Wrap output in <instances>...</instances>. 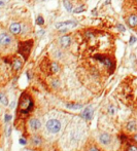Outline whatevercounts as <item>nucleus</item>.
Returning <instances> with one entry per match:
<instances>
[{
  "mask_svg": "<svg viewBox=\"0 0 137 151\" xmlns=\"http://www.w3.org/2000/svg\"><path fill=\"white\" fill-rule=\"evenodd\" d=\"M32 108H33V101H32L31 97L27 94L22 95L21 99H20V102H19V112L20 113L27 114L31 111Z\"/></svg>",
  "mask_w": 137,
  "mask_h": 151,
  "instance_id": "f257e3e1",
  "label": "nucleus"
},
{
  "mask_svg": "<svg viewBox=\"0 0 137 151\" xmlns=\"http://www.w3.org/2000/svg\"><path fill=\"white\" fill-rule=\"evenodd\" d=\"M32 40H28L25 42H21L19 45V53L23 56L24 60H27L28 57L30 55V52H31L32 48Z\"/></svg>",
  "mask_w": 137,
  "mask_h": 151,
  "instance_id": "f03ea898",
  "label": "nucleus"
},
{
  "mask_svg": "<svg viewBox=\"0 0 137 151\" xmlns=\"http://www.w3.org/2000/svg\"><path fill=\"white\" fill-rule=\"evenodd\" d=\"M45 126H47V130L51 134H57L61 130V122L58 119H50L48 120Z\"/></svg>",
  "mask_w": 137,
  "mask_h": 151,
  "instance_id": "7ed1b4c3",
  "label": "nucleus"
},
{
  "mask_svg": "<svg viewBox=\"0 0 137 151\" xmlns=\"http://www.w3.org/2000/svg\"><path fill=\"white\" fill-rule=\"evenodd\" d=\"M94 58H95L96 60H98L99 62H101V63L103 64V65L105 66L106 68H107V70L109 72H112L114 70V63H112L111 60L108 59L107 57H104V56H102V55H96Z\"/></svg>",
  "mask_w": 137,
  "mask_h": 151,
  "instance_id": "20e7f679",
  "label": "nucleus"
},
{
  "mask_svg": "<svg viewBox=\"0 0 137 151\" xmlns=\"http://www.w3.org/2000/svg\"><path fill=\"white\" fill-rule=\"evenodd\" d=\"M11 42H13V38L9 33L3 32L0 34V45L1 46H9L11 44Z\"/></svg>",
  "mask_w": 137,
  "mask_h": 151,
  "instance_id": "39448f33",
  "label": "nucleus"
},
{
  "mask_svg": "<svg viewBox=\"0 0 137 151\" xmlns=\"http://www.w3.org/2000/svg\"><path fill=\"white\" fill-rule=\"evenodd\" d=\"M28 126L31 131L33 132H37L38 130H40L41 128V122L39 121V119L37 118H30L28 121Z\"/></svg>",
  "mask_w": 137,
  "mask_h": 151,
  "instance_id": "423d86ee",
  "label": "nucleus"
},
{
  "mask_svg": "<svg viewBox=\"0 0 137 151\" xmlns=\"http://www.w3.org/2000/svg\"><path fill=\"white\" fill-rule=\"evenodd\" d=\"M58 43H59V45L61 46L62 48H66L71 44V38L68 35L61 36V37L59 38V40H58Z\"/></svg>",
  "mask_w": 137,
  "mask_h": 151,
  "instance_id": "0eeeda50",
  "label": "nucleus"
},
{
  "mask_svg": "<svg viewBox=\"0 0 137 151\" xmlns=\"http://www.w3.org/2000/svg\"><path fill=\"white\" fill-rule=\"evenodd\" d=\"M111 135H109L108 133H102L99 135V141L102 145H109L111 143Z\"/></svg>",
  "mask_w": 137,
  "mask_h": 151,
  "instance_id": "6e6552de",
  "label": "nucleus"
},
{
  "mask_svg": "<svg viewBox=\"0 0 137 151\" xmlns=\"http://www.w3.org/2000/svg\"><path fill=\"white\" fill-rule=\"evenodd\" d=\"M9 31H11V33L13 34V35H19L20 33H21L22 31V26L20 23H11V25H9Z\"/></svg>",
  "mask_w": 137,
  "mask_h": 151,
  "instance_id": "1a4fd4ad",
  "label": "nucleus"
},
{
  "mask_svg": "<svg viewBox=\"0 0 137 151\" xmlns=\"http://www.w3.org/2000/svg\"><path fill=\"white\" fill-rule=\"evenodd\" d=\"M93 109L91 107H87L86 109L84 110V111L82 112V114H80V116H82V118H84L86 120H91L92 119V117H93Z\"/></svg>",
  "mask_w": 137,
  "mask_h": 151,
  "instance_id": "9d476101",
  "label": "nucleus"
},
{
  "mask_svg": "<svg viewBox=\"0 0 137 151\" xmlns=\"http://www.w3.org/2000/svg\"><path fill=\"white\" fill-rule=\"evenodd\" d=\"M77 25V23L74 21H67V22H61V23H57L55 25V27L57 29H61L63 27H66V26H70V27H75Z\"/></svg>",
  "mask_w": 137,
  "mask_h": 151,
  "instance_id": "9b49d317",
  "label": "nucleus"
},
{
  "mask_svg": "<svg viewBox=\"0 0 137 151\" xmlns=\"http://www.w3.org/2000/svg\"><path fill=\"white\" fill-rule=\"evenodd\" d=\"M22 66H23V62H22L19 58H15V59L13 60V62H11V67H13V69L15 70V71H19L22 68Z\"/></svg>",
  "mask_w": 137,
  "mask_h": 151,
  "instance_id": "f8f14e48",
  "label": "nucleus"
},
{
  "mask_svg": "<svg viewBox=\"0 0 137 151\" xmlns=\"http://www.w3.org/2000/svg\"><path fill=\"white\" fill-rule=\"evenodd\" d=\"M127 24H128L131 28L136 27L137 26V15H131L130 17L127 19Z\"/></svg>",
  "mask_w": 137,
  "mask_h": 151,
  "instance_id": "ddd939ff",
  "label": "nucleus"
},
{
  "mask_svg": "<svg viewBox=\"0 0 137 151\" xmlns=\"http://www.w3.org/2000/svg\"><path fill=\"white\" fill-rule=\"evenodd\" d=\"M126 130L128 131L129 133H133L136 132L137 130V123L135 120H130L128 123L126 124Z\"/></svg>",
  "mask_w": 137,
  "mask_h": 151,
  "instance_id": "4468645a",
  "label": "nucleus"
},
{
  "mask_svg": "<svg viewBox=\"0 0 137 151\" xmlns=\"http://www.w3.org/2000/svg\"><path fill=\"white\" fill-rule=\"evenodd\" d=\"M31 144L33 146L37 147V146H40L42 144V139L40 136L38 135H34V136H31Z\"/></svg>",
  "mask_w": 137,
  "mask_h": 151,
  "instance_id": "2eb2a0df",
  "label": "nucleus"
},
{
  "mask_svg": "<svg viewBox=\"0 0 137 151\" xmlns=\"http://www.w3.org/2000/svg\"><path fill=\"white\" fill-rule=\"evenodd\" d=\"M50 69H51V73L52 74H56V73L59 72L60 67H59V65H58V63L53 62V63H51V65H50Z\"/></svg>",
  "mask_w": 137,
  "mask_h": 151,
  "instance_id": "dca6fc26",
  "label": "nucleus"
},
{
  "mask_svg": "<svg viewBox=\"0 0 137 151\" xmlns=\"http://www.w3.org/2000/svg\"><path fill=\"white\" fill-rule=\"evenodd\" d=\"M63 5L66 8V11L68 13H72L73 11V7H72V3L70 2L69 0H63Z\"/></svg>",
  "mask_w": 137,
  "mask_h": 151,
  "instance_id": "f3484780",
  "label": "nucleus"
},
{
  "mask_svg": "<svg viewBox=\"0 0 137 151\" xmlns=\"http://www.w3.org/2000/svg\"><path fill=\"white\" fill-rule=\"evenodd\" d=\"M0 103L3 104L4 106L9 105V99L4 94H0Z\"/></svg>",
  "mask_w": 137,
  "mask_h": 151,
  "instance_id": "a211bd4d",
  "label": "nucleus"
},
{
  "mask_svg": "<svg viewBox=\"0 0 137 151\" xmlns=\"http://www.w3.org/2000/svg\"><path fill=\"white\" fill-rule=\"evenodd\" d=\"M67 107L69 108V109H73V110H80L82 108V104H67Z\"/></svg>",
  "mask_w": 137,
  "mask_h": 151,
  "instance_id": "6ab92c4d",
  "label": "nucleus"
},
{
  "mask_svg": "<svg viewBox=\"0 0 137 151\" xmlns=\"http://www.w3.org/2000/svg\"><path fill=\"white\" fill-rule=\"evenodd\" d=\"M126 151H137V144H129Z\"/></svg>",
  "mask_w": 137,
  "mask_h": 151,
  "instance_id": "aec40b11",
  "label": "nucleus"
},
{
  "mask_svg": "<svg viewBox=\"0 0 137 151\" xmlns=\"http://www.w3.org/2000/svg\"><path fill=\"white\" fill-rule=\"evenodd\" d=\"M87 151H100V150L95 145H90V146L88 147V149H87Z\"/></svg>",
  "mask_w": 137,
  "mask_h": 151,
  "instance_id": "412c9836",
  "label": "nucleus"
},
{
  "mask_svg": "<svg viewBox=\"0 0 137 151\" xmlns=\"http://www.w3.org/2000/svg\"><path fill=\"white\" fill-rule=\"evenodd\" d=\"M36 24H37V25H39V26H41V25H43V24H44L43 18H42L41 16H39V17L37 18V20H36Z\"/></svg>",
  "mask_w": 137,
  "mask_h": 151,
  "instance_id": "4be33fe9",
  "label": "nucleus"
},
{
  "mask_svg": "<svg viewBox=\"0 0 137 151\" xmlns=\"http://www.w3.org/2000/svg\"><path fill=\"white\" fill-rule=\"evenodd\" d=\"M55 56L57 59H62V58H63V53H62L61 50H57L55 53Z\"/></svg>",
  "mask_w": 137,
  "mask_h": 151,
  "instance_id": "5701e85b",
  "label": "nucleus"
},
{
  "mask_svg": "<svg viewBox=\"0 0 137 151\" xmlns=\"http://www.w3.org/2000/svg\"><path fill=\"white\" fill-rule=\"evenodd\" d=\"M52 85H53V87H59V85H60V82H59V80H57V79H54L53 81H52Z\"/></svg>",
  "mask_w": 137,
  "mask_h": 151,
  "instance_id": "b1692460",
  "label": "nucleus"
},
{
  "mask_svg": "<svg viewBox=\"0 0 137 151\" xmlns=\"http://www.w3.org/2000/svg\"><path fill=\"white\" fill-rule=\"evenodd\" d=\"M107 111H108V113L111 114V115H112V114H114V112H116V108H114L112 105H110L109 107H108V110H107Z\"/></svg>",
  "mask_w": 137,
  "mask_h": 151,
  "instance_id": "393cba45",
  "label": "nucleus"
},
{
  "mask_svg": "<svg viewBox=\"0 0 137 151\" xmlns=\"http://www.w3.org/2000/svg\"><path fill=\"white\" fill-rule=\"evenodd\" d=\"M131 139H132V141L135 143V144H137V133H135V134L132 135V137H131Z\"/></svg>",
  "mask_w": 137,
  "mask_h": 151,
  "instance_id": "a878e982",
  "label": "nucleus"
},
{
  "mask_svg": "<svg viewBox=\"0 0 137 151\" xmlns=\"http://www.w3.org/2000/svg\"><path fill=\"white\" fill-rule=\"evenodd\" d=\"M84 6H82V7H78V8H76L75 11H73V13H80V11H84Z\"/></svg>",
  "mask_w": 137,
  "mask_h": 151,
  "instance_id": "bb28decb",
  "label": "nucleus"
},
{
  "mask_svg": "<svg viewBox=\"0 0 137 151\" xmlns=\"http://www.w3.org/2000/svg\"><path fill=\"white\" fill-rule=\"evenodd\" d=\"M136 42V37H134V36H131L130 37V44H133Z\"/></svg>",
  "mask_w": 137,
  "mask_h": 151,
  "instance_id": "cd10ccee",
  "label": "nucleus"
},
{
  "mask_svg": "<svg viewBox=\"0 0 137 151\" xmlns=\"http://www.w3.org/2000/svg\"><path fill=\"white\" fill-rule=\"evenodd\" d=\"M11 119V114H5V121L9 122Z\"/></svg>",
  "mask_w": 137,
  "mask_h": 151,
  "instance_id": "c85d7f7f",
  "label": "nucleus"
},
{
  "mask_svg": "<svg viewBox=\"0 0 137 151\" xmlns=\"http://www.w3.org/2000/svg\"><path fill=\"white\" fill-rule=\"evenodd\" d=\"M19 142H20V144H22V145H26V143H27V142H26V140H25V139H23V138H21V139H20V140H19Z\"/></svg>",
  "mask_w": 137,
  "mask_h": 151,
  "instance_id": "c756f323",
  "label": "nucleus"
},
{
  "mask_svg": "<svg viewBox=\"0 0 137 151\" xmlns=\"http://www.w3.org/2000/svg\"><path fill=\"white\" fill-rule=\"evenodd\" d=\"M118 28L120 29V31L125 32V28H124V26H123V25H118Z\"/></svg>",
  "mask_w": 137,
  "mask_h": 151,
  "instance_id": "7c9ffc66",
  "label": "nucleus"
},
{
  "mask_svg": "<svg viewBox=\"0 0 137 151\" xmlns=\"http://www.w3.org/2000/svg\"><path fill=\"white\" fill-rule=\"evenodd\" d=\"M43 1H44V0H43Z\"/></svg>",
  "mask_w": 137,
  "mask_h": 151,
  "instance_id": "2f4dec72",
  "label": "nucleus"
}]
</instances>
